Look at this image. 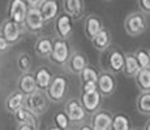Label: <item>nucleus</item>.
I'll return each mask as SVG.
<instances>
[{
  "mask_svg": "<svg viewBox=\"0 0 150 130\" xmlns=\"http://www.w3.org/2000/svg\"><path fill=\"white\" fill-rule=\"evenodd\" d=\"M69 82L64 76H56L54 77L52 82H51L50 87L47 89L46 94L51 103H60L62 100L65 99L68 94Z\"/></svg>",
  "mask_w": 150,
  "mask_h": 130,
  "instance_id": "nucleus-1",
  "label": "nucleus"
},
{
  "mask_svg": "<svg viewBox=\"0 0 150 130\" xmlns=\"http://www.w3.org/2000/svg\"><path fill=\"white\" fill-rule=\"evenodd\" d=\"M124 29L129 37H138L146 30V17L142 12L129 13L124 21Z\"/></svg>",
  "mask_w": 150,
  "mask_h": 130,
  "instance_id": "nucleus-2",
  "label": "nucleus"
},
{
  "mask_svg": "<svg viewBox=\"0 0 150 130\" xmlns=\"http://www.w3.org/2000/svg\"><path fill=\"white\" fill-rule=\"evenodd\" d=\"M48 100L47 94L45 91L37 90L33 94L28 95L26 96V102H25V107L29 109L30 112H33L34 115L39 116V115H43L48 108Z\"/></svg>",
  "mask_w": 150,
  "mask_h": 130,
  "instance_id": "nucleus-3",
  "label": "nucleus"
},
{
  "mask_svg": "<svg viewBox=\"0 0 150 130\" xmlns=\"http://www.w3.org/2000/svg\"><path fill=\"white\" fill-rule=\"evenodd\" d=\"M69 57H71V51H69V44L67 39L55 38L54 50L50 56V60L56 65H67Z\"/></svg>",
  "mask_w": 150,
  "mask_h": 130,
  "instance_id": "nucleus-4",
  "label": "nucleus"
},
{
  "mask_svg": "<svg viewBox=\"0 0 150 130\" xmlns=\"http://www.w3.org/2000/svg\"><path fill=\"white\" fill-rule=\"evenodd\" d=\"M21 34H22V25L17 24L11 18L4 20L1 22V25H0V35L9 44H14L16 42H18V39L21 38Z\"/></svg>",
  "mask_w": 150,
  "mask_h": 130,
  "instance_id": "nucleus-5",
  "label": "nucleus"
},
{
  "mask_svg": "<svg viewBox=\"0 0 150 130\" xmlns=\"http://www.w3.org/2000/svg\"><path fill=\"white\" fill-rule=\"evenodd\" d=\"M125 64V53L117 47H111L107 53V69L112 74L123 73Z\"/></svg>",
  "mask_w": 150,
  "mask_h": 130,
  "instance_id": "nucleus-6",
  "label": "nucleus"
},
{
  "mask_svg": "<svg viewBox=\"0 0 150 130\" xmlns=\"http://www.w3.org/2000/svg\"><path fill=\"white\" fill-rule=\"evenodd\" d=\"M29 7L25 0H9L8 3V18L20 25H24Z\"/></svg>",
  "mask_w": 150,
  "mask_h": 130,
  "instance_id": "nucleus-7",
  "label": "nucleus"
},
{
  "mask_svg": "<svg viewBox=\"0 0 150 130\" xmlns=\"http://www.w3.org/2000/svg\"><path fill=\"white\" fill-rule=\"evenodd\" d=\"M64 111L71 120V122H82L86 117V113H88L83 108L81 100L76 99V98H72L65 103Z\"/></svg>",
  "mask_w": 150,
  "mask_h": 130,
  "instance_id": "nucleus-8",
  "label": "nucleus"
},
{
  "mask_svg": "<svg viewBox=\"0 0 150 130\" xmlns=\"http://www.w3.org/2000/svg\"><path fill=\"white\" fill-rule=\"evenodd\" d=\"M45 18H43L39 8H29L26 17H25L24 26L30 33H39L45 27Z\"/></svg>",
  "mask_w": 150,
  "mask_h": 130,
  "instance_id": "nucleus-9",
  "label": "nucleus"
},
{
  "mask_svg": "<svg viewBox=\"0 0 150 130\" xmlns=\"http://www.w3.org/2000/svg\"><path fill=\"white\" fill-rule=\"evenodd\" d=\"M54 30L55 34L57 35V38L68 39L71 37L72 31H73V20L65 13L59 14L56 17V20H55Z\"/></svg>",
  "mask_w": 150,
  "mask_h": 130,
  "instance_id": "nucleus-10",
  "label": "nucleus"
},
{
  "mask_svg": "<svg viewBox=\"0 0 150 130\" xmlns=\"http://www.w3.org/2000/svg\"><path fill=\"white\" fill-rule=\"evenodd\" d=\"M112 116L106 109H98L91 115L90 125L94 130H111L112 126Z\"/></svg>",
  "mask_w": 150,
  "mask_h": 130,
  "instance_id": "nucleus-11",
  "label": "nucleus"
},
{
  "mask_svg": "<svg viewBox=\"0 0 150 130\" xmlns=\"http://www.w3.org/2000/svg\"><path fill=\"white\" fill-rule=\"evenodd\" d=\"M97 85L102 96H110L116 90V79L111 72H100Z\"/></svg>",
  "mask_w": 150,
  "mask_h": 130,
  "instance_id": "nucleus-12",
  "label": "nucleus"
},
{
  "mask_svg": "<svg viewBox=\"0 0 150 130\" xmlns=\"http://www.w3.org/2000/svg\"><path fill=\"white\" fill-rule=\"evenodd\" d=\"M64 13L68 14L73 21H77L85 13V3L83 0H63L62 1Z\"/></svg>",
  "mask_w": 150,
  "mask_h": 130,
  "instance_id": "nucleus-13",
  "label": "nucleus"
},
{
  "mask_svg": "<svg viewBox=\"0 0 150 130\" xmlns=\"http://www.w3.org/2000/svg\"><path fill=\"white\" fill-rule=\"evenodd\" d=\"M89 65L88 63V57L83 52L80 51H74L71 53V57H69L67 66H68V70L73 74H81L82 70Z\"/></svg>",
  "mask_w": 150,
  "mask_h": 130,
  "instance_id": "nucleus-14",
  "label": "nucleus"
},
{
  "mask_svg": "<svg viewBox=\"0 0 150 130\" xmlns=\"http://www.w3.org/2000/svg\"><path fill=\"white\" fill-rule=\"evenodd\" d=\"M102 94L99 91L94 92H88V94L81 95V103L85 108V111L88 113L93 115L94 112H97L98 109H100V103H102Z\"/></svg>",
  "mask_w": 150,
  "mask_h": 130,
  "instance_id": "nucleus-15",
  "label": "nucleus"
},
{
  "mask_svg": "<svg viewBox=\"0 0 150 130\" xmlns=\"http://www.w3.org/2000/svg\"><path fill=\"white\" fill-rule=\"evenodd\" d=\"M102 29H103V22L97 14H89L85 18V22H83V33H85V37L89 40L93 39Z\"/></svg>",
  "mask_w": 150,
  "mask_h": 130,
  "instance_id": "nucleus-16",
  "label": "nucleus"
},
{
  "mask_svg": "<svg viewBox=\"0 0 150 130\" xmlns=\"http://www.w3.org/2000/svg\"><path fill=\"white\" fill-rule=\"evenodd\" d=\"M14 120H16L17 125H29L34 130L38 129V120H37V115L30 112L26 107H22L18 111L13 113Z\"/></svg>",
  "mask_w": 150,
  "mask_h": 130,
  "instance_id": "nucleus-17",
  "label": "nucleus"
},
{
  "mask_svg": "<svg viewBox=\"0 0 150 130\" xmlns=\"http://www.w3.org/2000/svg\"><path fill=\"white\" fill-rule=\"evenodd\" d=\"M25 102H26V95L24 92H21L17 89L16 91L11 92L5 99V109L11 113H14L16 111H18L20 108L25 107Z\"/></svg>",
  "mask_w": 150,
  "mask_h": 130,
  "instance_id": "nucleus-18",
  "label": "nucleus"
},
{
  "mask_svg": "<svg viewBox=\"0 0 150 130\" xmlns=\"http://www.w3.org/2000/svg\"><path fill=\"white\" fill-rule=\"evenodd\" d=\"M17 89H18L21 92H24L26 96L38 90L34 73H30V72H29V73L21 74L18 78V82H17Z\"/></svg>",
  "mask_w": 150,
  "mask_h": 130,
  "instance_id": "nucleus-19",
  "label": "nucleus"
},
{
  "mask_svg": "<svg viewBox=\"0 0 150 130\" xmlns=\"http://www.w3.org/2000/svg\"><path fill=\"white\" fill-rule=\"evenodd\" d=\"M54 50V39L50 37H39L34 43V52L38 57H50Z\"/></svg>",
  "mask_w": 150,
  "mask_h": 130,
  "instance_id": "nucleus-20",
  "label": "nucleus"
},
{
  "mask_svg": "<svg viewBox=\"0 0 150 130\" xmlns=\"http://www.w3.org/2000/svg\"><path fill=\"white\" fill-rule=\"evenodd\" d=\"M91 44L99 52H105L111 47V34H110L108 29L103 27L99 33L91 39Z\"/></svg>",
  "mask_w": 150,
  "mask_h": 130,
  "instance_id": "nucleus-21",
  "label": "nucleus"
},
{
  "mask_svg": "<svg viewBox=\"0 0 150 130\" xmlns=\"http://www.w3.org/2000/svg\"><path fill=\"white\" fill-rule=\"evenodd\" d=\"M34 76H35V81H37V86H38V90L41 91H47V89L50 87L51 82H52L54 77L51 74V72L48 70L45 66L38 68L34 72Z\"/></svg>",
  "mask_w": 150,
  "mask_h": 130,
  "instance_id": "nucleus-22",
  "label": "nucleus"
},
{
  "mask_svg": "<svg viewBox=\"0 0 150 130\" xmlns=\"http://www.w3.org/2000/svg\"><path fill=\"white\" fill-rule=\"evenodd\" d=\"M39 11H41L46 22L52 21V20H56V17L59 16V4L56 0H45L39 7Z\"/></svg>",
  "mask_w": 150,
  "mask_h": 130,
  "instance_id": "nucleus-23",
  "label": "nucleus"
},
{
  "mask_svg": "<svg viewBox=\"0 0 150 130\" xmlns=\"http://www.w3.org/2000/svg\"><path fill=\"white\" fill-rule=\"evenodd\" d=\"M141 70V66L138 64L134 53H125V64H124L123 74L128 78H134Z\"/></svg>",
  "mask_w": 150,
  "mask_h": 130,
  "instance_id": "nucleus-24",
  "label": "nucleus"
},
{
  "mask_svg": "<svg viewBox=\"0 0 150 130\" xmlns=\"http://www.w3.org/2000/svg\"><path fill=\"white\" fill-rule=\"evenodd\" d=\"M111 130H132L131 118L125 113H115L112 116Z\"/></svg>",
  "mask_w": 150,
  "mask_h": 130,
  "instance_id": "nucleus-25",
  "label": "nucleus"
},
{
  "mask_svg": "<svg viewBox=\"0 0 150 130\" xmlns=\"http://www.w3.org/2000/svg\"><path fill=\"white\" fill-rule=\"evenodd\" d=\"M134 81H136V85L141 92L150 91V68L141 69L137 76L134 77Z\"/></svg>",
  "mask_w": 150,
  "mask_h": 130,
  "instance_id": "nucleus-26",
  "label": "nucleus"
},
{
  "mask_svg": "<svg viewBox=\"0 0 150 130\" xmlns=\"http://www.w3.org/2000/svg\"><path fill=\"white\" fill-rule=\"evenodd\" d=\"M136 108L144 116H150V91L141 92L137 96Z\"/></svg>",
  "mask_w": 150,
  "mask_h": 130,
  "instance_id": "nucleus-27",
  "label": "nucleus"
},
{
  "mask_svg": "<svg viewBox=\"0 0 150 130\" xmlns=\"http://www.w3.org/2000/svg\"><path fill=\"white\" fill-rule=\"evenodd\" d=\"M16 64H17L18 70L21 72L22 74L29 73L30 69H31V57H30V55H29L28 52H21V53L17 56Z\"/></svg>",
  "mask_w": 150,
  "mask_h": 130,
  "instance_id": "nucleus-28",
  "label": "nucleus"
},
{
  "mask_svg": "<svg viewBox=\"0 0 150 130\" xmlns=\"http://www.w3.org/2000/svg\"><path fill=\"white\" fill-rule=\"evenodd\" d=\"M99 74H100V72L97 70L96 66L89 64L82 70V73L80 74V77H81V83H83V82H98Z\"/></svg>",
  "mask_w": 150,
  "mask_h": 130,
  "instance_id": "nucleus-29",
  "label": "nucleus"
},
{
  "mask_svg": "<svg viewBox=\"0 0 150 130\" xmlns=\"http://www.w3.org/2000/svg\"><path fill=\"white\" fill-rule=\"evenodd\" d=\"M69 124H71V120L67 116L65 111L62 112H56L54 116V125H56L57 128H60L62 130H69Z\"/></svg>",
  "mask_w": 150,
  "mask_h": 130,
  "instance_id": "nucleus-30",
  "label": "nucleus"
},
{
  "mask_svg": "<svg viewBox=\"0 0 150 130\" xmlns=\"http://www.w3.org/2000/svg\"><path fill=\"white\" fill-rule=\"evenodd\" d=\"M134 56H136L141 69L150 68V53L146 50H144V48H138V50L134 52Z\"/></svg>",
  "mask_w": 150,
  "mask_h": 130,
  "instance_id": "nucleus-31",
  "label": "nucleus"
},
{
  "mask_svg": "<svg viewBox=\"0 0 150 130\" xmlns=\"http://www.w3.org/2000/svg\"><path fill=\"white\" fill-rule=\"evenodd\" d=\"M81 91H82V94L98 91L97 82H83V83H81Z\"/></svg>",
  "mask_w": 150,
  "mask_h": 130,
  "instance_id": "nucleus-32",
  "label": "nucleus"
},
{
  "mask_svg": "<svg viewBox=\"0 0 150 130\" xmlns=\"http://www.w3.org/2000/svg\"><path fill=\"white\" fill-rule=\"evenodd\" d=\"M138 8L144 14L150 13V0H137Z\"/></svg>",
  "mask_w": 150,
  "mask_h": 130,
  "instance_id": "nucleus-33",
  "label": "nucleus"
},
{
  "mask_svg": "<svg viewBox=\"0 0 150 130\" xmlns=\"http://www.w3.org/2000/svg\"><path fill=\"white\" fill-rule=\"evenodd\" d=\"M11 46H12V44H9L7 40L3 38L1 35H0V53H4V52H7L11 48Z\"/></svg>",
  "mask_w": 150,
  "mask_h": 130,
  "instance_id": "nucleus-34",
  "label": "nucleus"
},
{
  "mask_svg": "<svg viewBox=\"0 0 150 130\" xmlns=\"http://www.w3.org/2000/svg\"><path fill=\"white\" fill-rule=\"evenodd\" d=\"M29 8H39L45 0H25Z\"/></svg>",
  "mask_w": 150,
  "mask_h": 130,
  "instance_id": "nucleus-35",
  "label": "nucleus"
},
{
  "mask_svg": "<svg viewBox=\"0 0 150 130\" xmlns=\"http://www.w3.org/2000/svg\"><path fill=\"white\" fill-rule=\"evenodd\" d=\"M79 130H94V129L91 128L90 124H82V125L79 128Z\"/></svg>",
  "mask_w": 150,
  "mask_h": 130,
  "instance_id": "nucleus-36",
  "label": "nucleus"
},
{
  "mask_svg": "<svg viewBox=\"0 0 150 130\" xmlns=\"http://www.w3.org/2000/svg\"><path fill=\"white\" fill-rule=\"evenodd\" d=\"M16 130H34L31 126L29 125H17V129Z\"/></svg>",
  "mask_w": 150,
  "mask_h": 130,
  "instance_id": "nucleus-37",
  "label": "nucleus"
},
{
  "mask_svg": "<svg viewBox=\"0 0 150 130\" xmlns=\"http://www.w3.org/2000/svg\"><path fill=\"white\" fill-rule=\"evenodd\" d=\"M47 130H62V129H60V128H57L56 125H52V126H50V128H48Z\"/></svg>",
  "mask_w": 150,
  "mask_h": 130,
  "instance_id": "nucleus-38",
  "label": "nucleus"
},
{
  "mask_svg": "<svg viewBox=\"0 0 150 130\" xmlns=\"http://www.w3.org/2000/svg\"><path fill=\"white\" fill-rule=\"evenodd\" d=\"M144 130H150V120H148V122L145 124V128H144Z\"/></svg>",
  "mask_w": 150,
  "mask_h": 130,
  "instance_id": "nucleus-39",
  "label": "nucleus"
},
{
  "mask_svg": "<svg viewBox=\"0 0 150 130\" xmlns=\"http://www.w3.org/2000/svg\"><path fill=\"white\" fill-rule=\"evenodd\" d=\"M132 130H144V129H132Z\"/></svg>",
  "mask_w": 150,
  "mask_h": 130,
  "instance_id": "nucleus-40",
  "label": "nucleus"
},
{
  "mask_svg": "<svg viewBox=\"0 0 150 130\" xmlns=\"http://www.w3.org/2000/svg\"><path fill=\"white\" fill-rule=\"evenodd\" d=\"M106 1H110V0H106Z\"/></svg>",
  "mask_w": 150,
  "mask_h": 130,
  "instance_id": "nucleus-41",
  "label": "nucleus"
},
{
  "mask_svg": "<svg viewBox=\"0 0 150 130\" xmlns=\"http://www.w3.org/2000/svg\"><path fill=\"white\" fill-rule=\"evenodd\" d=\"M69 130H72V129H69Z\"/></svg>",
  "mask_w": 150,
  "mask_h": 130,
  "instance_id": "nucleus-42",
  "label": "nucleus"
},
{
  "mask_svg": "<svg viewBox=\"0 0 150 130\" xmlns=\"http://www.w3.org/2000/svg\"><path fill=\"white\" fill-rule=\"evenodd\" d=\"M149 53H150V51H149Z\"/></svg>",
  "mask_w": 150,
  "mask_h": 130,
  "instance_id": "nucleus-43",
  "label": "nucleus"
}]
</instances>
